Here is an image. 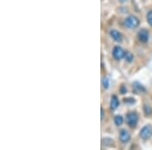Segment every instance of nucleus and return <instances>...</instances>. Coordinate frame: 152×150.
I'll list each match as a JSON object with an SVG mask.
<instances>
[{"instance_id":"1","label":"nucleus","mask_w":152,"mask_h":150,"mask_svg":"<svg viewBox=\"0 0 152 150\" xmlns=\"http://www.w3.org/2000/svg\"><path fill=\"white\" fill-rule=\"evenodd\" d=\"M139 23H140L139 19L134 15H130L125 19V26L128 29H136L139 26Z\"/></svg>"},{"instance_id":"2","label":"nucleus","mask_w":152,"mask_h":150,"mask_svg":"<svg viewBox=\"0 0 152 150\" xmlns=\"http://www.w3.org/2000/svg\"><path fill=\"white\" fill-rule=\"evenodd\" d=\"M140 137L143 140H148L152 137V127L150 125H146L141 129Z\"/></svg>"},{"instance_id":"3","label":"nucleus","mask_w":152,"mask_h":150,"mask_svg":"<svg viewBox=\"0 0 152 150\" xmlns=\"http://www.w3.org/2000/svg\"><path fill=\"white\" fill-rule=\"evenodd\" d=\"M127 122H128V125L130 127L135 128L137 123H138V115L134 112L129 113V114L127 115Z\"/></svg>"},{"instance_id":"4","label":"nucleus","mask_w":152,"mask_h":150,"mask_svg":"<svg viewBox=\"0 0 152 150\" xmlns=\"http://www.w3.org/2000/svg\"><path fill=\"white\" fill-rule=\"evenodd\" d=\"M125 54L126 52L121 48V47H115L114 50H113V56L116 60H122L124 57H125Z\"/></svg>"},{"instance_id":"5","label":"nucleus","mask_w":152,"mask_h":150,"mask_svg":"<svg viewBox=\"0 0 152 150\" xmlns=\"http://www.w3.org/2000/svg\"><path fill=\"white\" fill-rule=\"evenodd\" d=\"M138 39L142 43H147L149 40V33L146 29H141L138 33Z\"/></svg>"},{"instance_id":"6","label":"nucleus","mask_w":152,"mask_h":150,"mask_svg":"<svg viewBox=\"0 0 152 150\" xmlns=\"http://www.w3.org/2000/svg\"><path fill=\"white\" fill-rule=\"evenodd\" d=\"M130 139H131L130 133L127 131V130H122L121 133H120V140H121V142L127 143V142L130 141Z\"/></svg>"},{"instance_id":"7","label":"nucleus","mask_w":152,"mask_h":150,"mask_svg":"<svg viewBox=\"0 0 152 150\" xmlns=\"http://www.w3.org/2000/svg\"><path fill=\"white\" fill-rule=\"evenodd\" d=\"M111 37H112L113 40L118 42V43H120V42H122V40H123V36H122V34L120 33L119 31H116V29H113V31H111Z\"/></svg>"},{"instance_id":"8","label":"nucleus","mask_w":152,"mask_h":150,"mask_svg":"<svg viewBox=\"0 0 152 150\" xmlns=\"http://www.w3.org/2000/svg\"><path fill=\"white\" fill-rule=\"evenodd\" d=\"M120 102H119V100L116 95H113L112 97V100H111V109L112 110H116L118 107H119Z\"/></svg>"},{"instance_id":"9","label":"nucleus","mask_w":152,"mask_h":150,"mask_svg":"<svg viewBox=\"0 0 152 150\" xmlns=\"http://www.w3.org/2000/svg\"><path fill=\"white\" fill-rule=\"evenodd\" d=\"M134 89L137 92H145V88L142 86V84H139L138 82L134 83Z\"/></svg>"},{"instance_id":"10","label":"nucleus","mask_w":152,"mask_h":150,"mask_svg":"<svg viewBox=\"0 0 152 150\" xmlns=\"http://www.w3.org/2000/svg\"><path fill=\"white\" fill-rule=\"evenodd\" d=\"M123 123H124V119L122 116H116L115 117V124L117 126H121V125H123Z\"/></svg>"},{"instance_id":"11","label":"nucleus","mask_w":152,"mask_h":150,"mask_svg":"<svg viewBox=\"0 0 152 150\" xmlns=\"http://www.w3.org/2000/svg\"><path fill=\"white\" fill-rule=\"evenodd\" d=\"M125 60L127 61L128 63H131L132 61H133V59H134V56L132 55L131 53H128V52H126V54H125Z\"/></svg>"},{"instance_id":"12","label":"nucleus","mask_w":152,"mask_h":150,"mask_svg":"<svg viewBox=\"0 0 152 150\" xmlns=\"http://www.w3.org/2000/svg\"><path fill=\"white\" fill-rule=\"evenodd\" d=\"M144 110H145V115H151L152 114V109L150 107H148V105H145L144 107Z\"/></svg>"},{"instance_id":"13","label":"nucleus","mask_w":152,"mask_h":150,"mask_svg":"<svg viewBox=\"0 0 152 150\" xmlns=\"http://www.w3.org/2000/svg\"><path fill=\"white\" fill-rule=\"evenodd\" d=\"M147 21L150 26H152V10L149 11L148 14H147Z\"/></svg>"},{"instance_id":"14","label":"nucleus","mask_w":152,"mask_h":150,"mask_svg":"<svg viewBox=\"0 0 152 150\" xmlns=\"http://www.w3.org/2000/svg\"><path fill=\"white\" fill-rule=\"evenodd\" d=\"M102 83H104V87L105 89H107V88L110 87V80L107 79V78H104V81H102Z\"/></svg>"},{"instance_id":"15","label":"nucleus","mask_w":152,"mask_h":150,"mask_svg":"<svg viewBox=\"0 0 152 150\" xmlns=\"http://www.w3.org/2000/svg\"><path fill=\"white\" fill-rule=\"evenodd\" d=\"M125 102H127V104H134L135 100L134 98H126V100H125Z\"/></svg>"},{"instance_id":"16","label":"nucleus","mask_w":152,"mask_h":150,"mask_svg":"<svg viewBox=\"0 0 152 150\" xmlns=\"http://www.w3.org/2000/svg\"><path fill=\"white\" fill-rule=\"evenodd\" d=\"M126 91H127L126 87H125L124 85H122L121 86V93H126Z\"/></svg>"},{"instance_id":"17","label":"nucleus","mask_w":152,"mask_h":150,"mask_svg":"<svg viewBox=\"0 0 152 150\" xmlns=\"http://www.w3.org/2000/svg\"><path fill=\"white\" fill-rule=\"evenodd\" d=\"M100 112H102V119H104V109L100 110Z\"/></svg>"},{"instance_id":"18","label":"nucleus","mask_w":152,"mask_h":150,"mask_svg":"<svg viewBox=\"0 0 152 150\" xmlns=\"http://www.w3.org/2000/svg\"><path fill=\"white\" fill-rule=\"evenodd\" d=\"M127 0H120V2H122V3H124V2H126Z\"/></svg>"}]
</instances>
